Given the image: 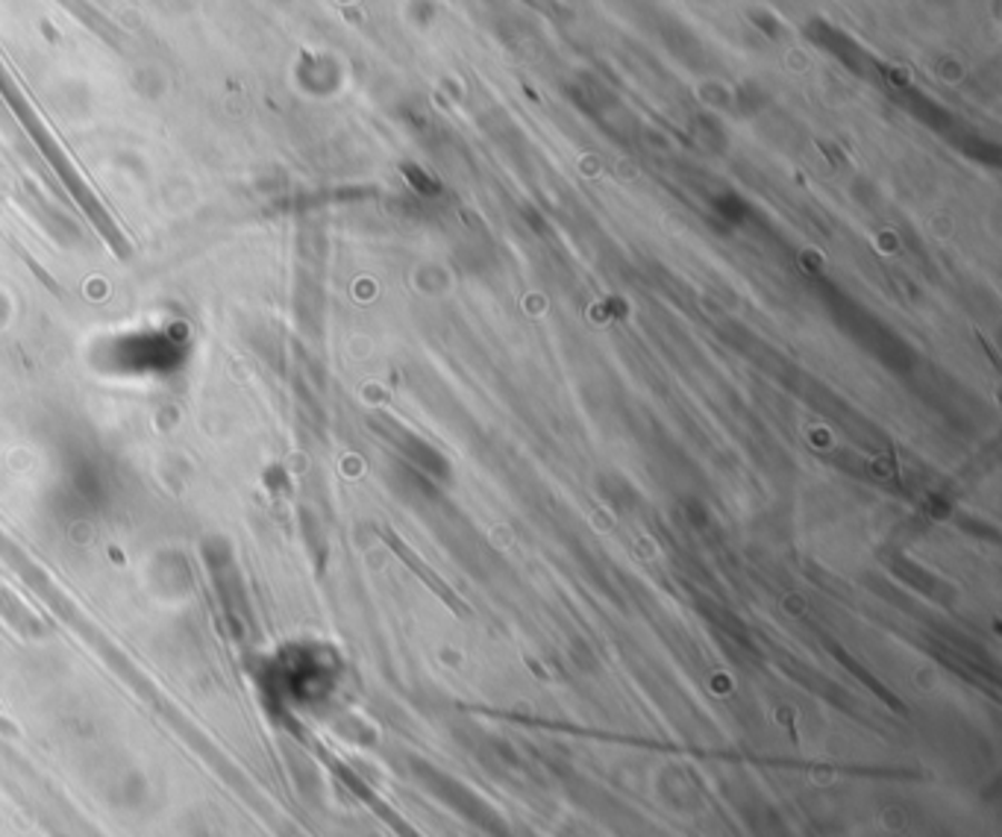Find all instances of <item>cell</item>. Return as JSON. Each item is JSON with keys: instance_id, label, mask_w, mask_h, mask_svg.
I'll list each match as a JSON object with an SVG mask.
<instances>
[{"instance_id": "6da1fadb", "label": "cell", "mask_w": 1002, "mask_h": 837, "mask_svg": "<svg viewBox=\"0 0 1002 837\" xmlns=\"http://www.w3.org/2000/svg\"><path fill=\"white\" fill-rule=\"evenodd\" d=\"M383 538H385V544L392 546L394 553H397V555H400V559L406 561L409 568L415 570L418 577H421V579H426V585H430V588H432V591H439V593H441V597H444V600H448V602H450V605H453V609H462V605H459V602H456V600H453V597H450V591H448V588L441 585L439 579L432 577L430 570H426V568H424V564H421V559H418V555H415V553H412V550H409V546H406V544H400V538H397V535H394V532H389V529H383Z\"/></svg>"}]
</instances>
